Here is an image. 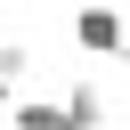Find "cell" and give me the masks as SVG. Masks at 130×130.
Returning <instances> with one entry per match:
<instances>
[{
    "label": "cell",
    "mask_w": 130,
    "mask_h": 130,
    "mask_svg": "<svg viewBox=\"0 0 130 130\" xmlns=\"http://www.w3.org/2000/svg\"><path fill=\"white\" fill-rule=\"evenodd\" d=\"M73 49H81V57H122V49H130L122 0H81V8H73Z\"/></svg>",
    "instance_id": "6da1fadb"
},
{
    "label": "cell",
    "mask_w": 130,
    "mask_h": 130,
    "mask_svg": "<svg viewBox=\"0 0 130 130\" xmlns=\"http://www.w3.org/2000/svg\"><path fill=\"white\" fill-rule=\"evenodd\" d=\"M8 130H73V114H65V98H16Z\"/></svg>",
    "instance_id": "7a4b0ae2"
},
{
    "label": "cell",
    "mask_w": 130,
    "mask_h": 130,
    "mask_svg": "<svg viewBox=\"0 0 130 130\" xmlns=\"http://www.w3.org/2000/svg\"><path fill=\"white\" fill-rule=\"evenodd\" d=\"M65 114H73V130H106V89L98 81H65Z\"/></svg>",
    "instance_id": "3957f363"
},
{
    "label": "cell",
    "mask_w": 130,
    "mask_h": 130,
    "mask_svg": "<svg viewBox=\"0 0 130 130\" xmlns=\"http://www.w3.org/2000/svg\"><path fill=\"white\" fill-rule=\"evenodd\" d=\"M0 73L24 81V73H32V49H24V41H0Z\"/></svg>",
    "instance_id": "277c9868"
},
{
    "label": "cell",
    "mask_w": 130,
    "mask_h": 130,
    "mask_svg": "<svg viewBox=\"0 0 130 130\" xmlns=\"http://www.w3.org/2000/svg\"><path fill=\"white\" fill-rule=\"evenodd\" d=\"M8 106H16V81H8V73H0V122H8Z\"/></svg>",
    "instance_id": "5b68a950"
}]
</instances>
